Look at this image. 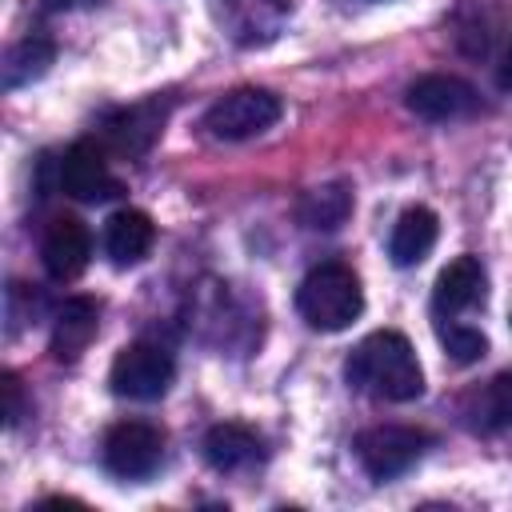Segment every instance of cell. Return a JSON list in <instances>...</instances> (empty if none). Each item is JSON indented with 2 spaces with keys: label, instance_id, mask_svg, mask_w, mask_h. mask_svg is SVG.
Wrapping results in <instances>:
<instances>
[{
  "label": "cell",
  "instance_id": "5bb4252c",
  "mask_svg": "<svg viewBox=\"0 0 512 512\" xmlns=\"http://www.w3.org/2000/svg\"><path fill=\"white\" fill-rule=\"evenodd\" d=\"M204 460L216 472H244V468L264 460V440L248 424L224 420V424H212L204 432Z\"/></svg>",
  "mask_w": 512,
  "mask_h": 512
},
{
  "label": "cell",
  "instance_id": "ffe728a7",
  "mask_svg": "<svg viewBox=\"0 0 512 512\" xmlns=\"http://www.w3.org/2000/svg\"><path fill=\"white\" fill-rule=\"evenodd\" d=\"M0 388H4V424L16 428L20 416H24V388H20L16 372H4V376H0Z\"/></svg>",
  "mask_w": 512,
  "mask_h": 512
},
{
  "label": "cell",
  "instance_id": "ac0fdd59",
  "mask_svg": "<svg viewBox=\"0 0 512 512\" xmlns=\"http://www.w3.org/2000/svg\"><path fill=\"white\" fill-rule=\"evenodd\" d=\"M468 416H472V428H480V432L512 428V368H508V372H496V376L476 392Z\"/></svg>",
  "mask_w": 512,
  "mask_h": 512
},
{
  "label": "cell",
  "instance_id": "8fae6325",
  "mask_svg": "<svg viewBox=\"0 0 512 512\" xmlns=\"http://www.w3.org/2000/svg\"><path fill=\"white\" fill-rule=\"evenodd\" d=\"M96 328H100V304L92 296H68L52 316V340H48L52 356L60 364L80 360L96 340Z\"/></svg>",
  "mask_w": 512,
  "mask_h": 512
},
{
  "label": "cell",
  "instance_id": "d6986e66",
  "mask_svg": "<svg viewBox=\"0 0 512 512\" xmlns=\"http://www.w3.org/2000/svg\"><path fill=\"white\" fill-rule=\"evenodd\" d=\"M436 336H440L444 352H448L456 364H476V360L488 352V336H484L480 328H468V324H444V320H440Z\"/></svg>",
  "mask_w": 512,
  "mask_h": 512
},
{
  "label": "cell",
  "instance_id": "7c38bea8",
  "mask_svg": "<svg viewBox=\"0 0 512 512\" xmlns=\"http://www.w3.org/2000/svg\"><path fill=\"white\" fill-rule=\"evenodd\" d=\"M484 288H488V272L476 256H456L440 276H436V288H432V312L440 320H452L460 312H468L472 304L484 300Z\"/></svg>",
  "mask_w": 512,
  "mask_h": 512
},
{
  "label": "cell",
  "instance_id": "4fadbf2b",
  "mask_svg": "<svg viewBox=\"0 0 512 512\" xmlns=\"http://www.w3.org/2000/svg\"><path fill=\"white\" fill-rule=\"evenodd\" d=\"M152 244H156V224H152L148 212L120 208V212L108 216V224H104V252H108V260L116 268L140 264L152 252Z\"/></svg>",
  "mask_w": 512,
  "mask_h": 512
},
{
  "label": "cell",
  "instance_id": "5b68a950",
  "mask_svg": "<svg viewBox=\"0 0 512 512\" xmlns=\"http://www.w3.org/2000/svg\"><path fill=\"white\" fill-rule=\"evenodd\" d=\"M432 444V436L424 428L412 424H372L356 436V460L372 480H396L404 476L424 448Z\"/></svg>",
  "mask_w": 512,
  "mask_h": 512
},
{
  "label": "cell",
  "instance_id": "52a82bcc",
  "mask_svg": "<svg viewBox=\"0 0 512 512\" xmlns=\"http://www.w3.org/2000/svg\"><path fill=\"white\" fill-rule=\"evenodd\" d=\"M164 460V432L148 420H120L104 432V468L120 480H144Z\"/></svg>",
  "mask_w": 512,
  "mask_h": 512
},
{
  "label": "cell",
  "instance_id": "2e32d148",
  "mask_svg": "<svg viewBox=\"0 0 512 512\" xmlns=\"http://www.w3.org/2000/svg\"><path fill=\"white\" fill-rule=\"evenodd\" d=\"M352 216V188L344 180H332V184H320V188H308L296 204V220L312 232H332L340 228L344 220Z\"/></svg>",
  "mask_w": 512,
  "mask_h": 512
},
{
  "label": "cell",
  "instance_id": "7402d4cb",
  "mask_svg": "<svg viewBox=\"0 0 512 512\" xmlns=\"http://www.w3.org/2000/svg\"><path fill=\"white\" fill-rule=\"evenodd\" d=\"M48 8H56V12H68V8H88V4H96V0H44Z\"/></svg>",
  "mask_w": 512,
  "mask_h": 512
},
{
  "label": "cell",
  "instance_id": "9c48e42d",
  "mask_svg": "<svg viewBox=\"0 0 512 512\" xmlns=\"http://www.w3.org/2000/svg\"><path fill=\"white\" fill-rule=\"evenodd\" d=\"M408 108L420 116V120H432V124H444V120H460V116H472L480 108V96L468 80L460 76H448V72H428L420 80H412L408 88Z\"/></svg>",
  "mask_w": 512,
  "mask_h": 512
},
{
  "label": "cell",
  "instance_id": "44dd1931",
  "mask_svg": "<svg viewBox=\"0 0 512 512\" xmlns=\"http://www.w3.org/2000/svg\"><path fill=\"white\" fill-rule=\"evenodd\" d=\"M500 88H504V92H512V44H508L504 64H500Z\"/></svg>",
  "mask_w": 512,
  "mask_h": 512
},
{
  "label": "cell",
  "instance_id": "3957f363",
  "mask_svg": "<svg viewBox=\"0 0 512 512\" xmlns=\"http://www.w3.org/2000/svg\"><path fill=\"white\" fill-rule=\"evenodd\" d=\"M284 104L276 92L268 88H232L224 92L208 112H204V128L212 140H252L260 132H268L280 120Z\"/></svg>",
  "mask_w": 512,
  "mask_h": 512
},
{
  "label": "cell",
  "instance_id": "603a6c76",
  "mask_svg": "<svg viewBox=\"0 0 512 512\" xmlns=\"http://www.w3.org/2000/svg\"><path fill=\"white\" fill-rule=\"evenodd\" d=\"M276 4H284V0H276Z\"/></svg>",
  "mask_w": 512,
  "mask_h": 512
},
{
  "label": "cell",
  "instance_id": "30bf717a",
  "mask_svg": "<svg viewBox=\"0 0 512 512\" xmlns=\"http://www.w3.org/2000/svg\"><path fill=\"white\" fill-rule=\"evenodd\" d=\"M92 260V232L80 216H56L40 240V264L52 280H76Z\"/></svg>",
  "mask_w": 512,
  "mask_h": 512
},
{
  "label": "cell",
  "instance_id": "9a60e30c",
  "mask_svg": "<svg viewBox=\"0 0 512 512\" xmlns=\"http://www.w3.org/2000/svg\"><path fill=\"white\" fill-rule=\"evenodd\" d=\"M436 236H440V220H436L432 208H424V204L404 208L400 220L392 224V236H388V256H392V264H396V268L420 264V260L432 252Z\"/></svg>",
  "mask_w": 512,
  "mask_h": 512
},
{
  "label": "cell",
  "instance_id": "ba28073f",
  "mask_svg": "<svg viewBox=\"0 0 512 512\" xmlns=\"http://www.w3.org/2000/svg\"><path fill=\"white\" fill-rule=\"evenodd\" d=\"M164 120H168V100L148 96L140 104L108 112L100 124V144L104 152H116V156H140L156 144V136L164 132Z\"/></svg>",
  "mask_w": 512,
  "mask_h": 512
},
{
  "label": "cell",
  "instance_id": "e0dca14e",
  "mask_svg": "<svg viewBox=\"0 0 512 512\" xmlns=\"http://www.w3.org/2000/svg\"><path fill=\"white\" fill-rule=\"evenodd\" d=\"M52 60H56V44L48 36H24L0 60V84L4 88H24V84L40 80Z\"/></svg>",
  "mask_w": 512,
  "mask_h": 512
},
{
  "label": "cell",
  "instance_id": "7a4b0ae2",
  "mask_svg": "<svg viewBox=\"0 0 512 512\" xmlns=\"http://www.w3.org/2000/svg\"><path fill=\"white\" fill-rule=\"evenodd\" d=\"M296 308H300V316H304L308 328H316V332H340V328H348L364 312L360 276L348 264H340V260L316 264L300 280V288H296Z\"/></svg>",
  "mask_w": 512,
  "mask_h": 512
},
{
  "label": "cell",
  "instance_id": "6da1fadb",
  "mask_svg": "<svg viewBox=\"0 0 512 512\" xmlns=\"http://www.w3.org/2000/svg\"><path fill=\"white\" fill-rule=\"evenodd\" d=\"M344 376L352 388L376 400H388V404H408L424 392V368L416 360V348L408 344L404 332H392V328L364 336L348 352Z\"/></svg>",
  "mask_w": 512,
  "mask_h": 512
},
{
  "label": "cell",
  "instance_id": "277c9868",
  "mask_svg": "<svg viewBox=\"0 0 512 512\" xmlns=\"http://www.w3.org/2000/svg\"><path fill=\"white\" fill-rule=\"evenodd\" d=\"M172 376H176V360H172V352L164 344H156V340H132L128 348L116 352L112 372H108V384L124 400H160L168 392Z\"/></svg>",
  "mask_w": 512,
  "mask_h": 512
},
{
  "label": "cell",
  "instance_id": "8992f818",
  "mask_svg": "<svg viewBox=\"0 0 512 512\" xmlns=\"http://www.w3.org/2000/svg\"><path fill=\"white\" fill-rule=\"evenodd\" d=\"M56 188L80 204H100L120 196V180L108 168V152L100 140H76L56 160Z\"/></svg>",
  "mask_w": 512,
  "mask_h": 512
}]
</instances>
